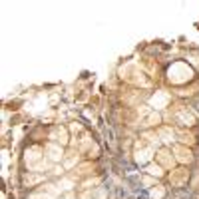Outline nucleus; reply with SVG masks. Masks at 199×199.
<instances>
[{
  "mask_svg": "<svg viewBox=\"0 0 199 199\" xmlns=\"http://www.w3.org/2000/svg\"><path fill=\"white\" fill-rule=\"evenodd\" d=\"M179 137H181V142H183V143H187V142H193V136H191V133H185V132H181L179 133Z\"/></svg>",
  "mask_w": 199,
  "mask_h": 199,
  "instance_id": "nucleus-1",
  "label": "nucleus"
}]
</instances>
